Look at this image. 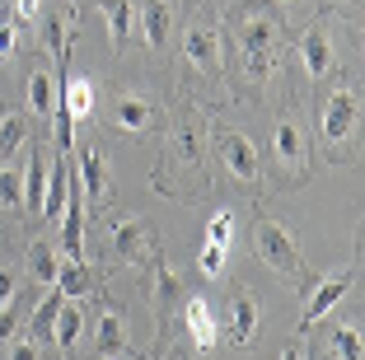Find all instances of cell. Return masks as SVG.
Masks as SVG:
<instances>
[{"mask_svg":"<svg viewBox=\"0 0 365 360\" xmlns=\"http://www.w3.org/2000/svg\"><path fill=\"white\" fill-rule=\"evenodd\" d=\"M108 239H113V253L127 257V262H140V267H155L160 262V239H155V230L140 215H122V220H113V230H108Z\"/></svg>","mask_w":365,"mask_h":360,"instance_id":"cell-1","label":"cell"},{"mask_svg":"<svg viewBox=\"0 0 365 360\" xmlns=\"http://www.w3.org/2000/svg\"><path fill=\"white\" fill-rule=\"evenodd\" d=\"M253 244H258V257L272 267V272L290 276V281H304V267H300V248L290 244V234L281 230L277 220H258L253 230Z\"/></svg>","mask_w":365,"mask_h":360,"instance_id":"cell-2","label":"cell"},{"mask_svg":"<svg viewBox=\"0 0 365 360\" xmlns=\"http://www.w3.org/2000/svg\"><path fill=\"white\" fill-rule=\"evenodd\" d=\"M239 52H244L248 75H267L272 52H277V19H267V14H253V19L239 24Z\"/></svg>","mask_w":365,"mask_h":360,"instance_id":"cell-3","label":"cell"},{"mask_svg":"<svg viewBox=\"0 0 365 360\" xmlns=\"http://www.w3.org/2000/svg\"><path fill=\"white\" fill-rule=\"evenodd\" d=\"M351 286H356V276L351 272H333V276H323L319 286L309 290V299H304V314H300V332H309L314 323H319L323 314H333L337 304H342L346 295H351Z\"/></svg>","mask_w":365,"mask_h":360,"instance_id":"cell-4","label":"cell"},{"mask_svg":"<svg viewBox=\"0 0 365 360\" xmlns=\"http://www.w3.org/2000/svg\"><path fill=\"white\" fill-rule=\"evenodd\" d=\"M356 117H361L356 89H337V94L328 98V108H323V140H328V145H342L356 131Z\"/></svg>","mask_w":365,"mask_h":360,"instance_id":"cell-5","label":"cell"},{"mask_svg":"<svg viewBox=\"0 0 365 360\" xmlns=\"http://www.w3.org/2000/svg\"><path fill=\"white\" fill-rule=\"evenodd\" d=\"M182 56L197 66V71H206V75H215L220 66H225V52H220V33L215 29H187V38H182Z\"/></svg>","mask_w":365,"mask_h":360,"instance_id":"cell-6","label":"cell"},{"mask_svg":"<svg viewBox=\"0 0 365 360\" xmlns=\"http://www.w3.org/2000/svg\"><path fill=\"white\" fill-rule=\"evenodd\" d=\"M76 178H80V192L89 197V206H103L108 202V164L98 150H76Z\"/></svg>","mask_w":365,"mask_h":360,"instance_id":"cell-7","label":"cell"},{"mask_svg":"<svg viewBox=\"0 0 365 360\" xmlns=\"http://www.w3.org/2000/svg\"><path fill=\"white\" fill-rule=\"evenodd\" d=\"M220 155H225V169L235 173L239 182H258V150H253V140L248 136H235V131H230V136H220Z\"/></svg>","mask_w":365,"mask_h":360,"instance_id":"cell-8","label":"cell"},{"mask_svg":"<svg viewBox=\"0 0 365 360\" xmlns=\"http://www.w3.org/2000/svg\"><path fill=\"white\" fill-rule=\"evenodd\" d=\"M258 318H262L258 295H253V290H239L235 304H230V337H235L239 346H248V341L258 337Z\"/></svg>","mask_w":365,"mask_h":360,"instance_id":"cell-9","label":"cell"},{"mask_svg":"<svg viewBox=\"0 0 365 360\" xmlns=\"http://www.w3.org/2000/svg\"><path fill=\"white\" fill-rule=\"evenodd\" d=\"M272 150H277V159L281 164H286V169H295V173H304V131L295 127V122H277V127H272Z\"/></svg>","mask_w":365,"mask_h":360,"instance_id":"cell-10","label":"cell"},{"mask_svg":"<svg viewBox=\"0 0 365 360\" xmlns=\"http://www.w3.org/2000/svg\"><path fill=\"white\" fill-rule=\"evenodd\" d=\"M300 61H304V71H309L314 80H323V75L333 71V43H328V33H323V29H304Z\"/></svg>","mask_w":365,"mask_h":360,"instance_id":"cell-11","label":"cell"},{"mask_svg":"<svg viewBox=\"0 0 365 360\" xmlns=\"http://www.w3.org/2000/svg\"><path fill=\"white\" fill-rule=\"evenodd\" d=\"M43 197H47V155L29 150V164H24V211L43 215Z\"/></svg>","mask_w":365,"mask_h":360,"instance_id":"cell-12","label":"cell"},{"mask_svg":"<svg viewBox=\"0 0 365 360\" xmlns=\"http://www.w3.org/2000/svg\"><path fill=\"white\" fill-rule=\"evenodd\" d=\"M182 323H187V332H192V341H197L202 351H211L215 337H220V328H215V314H211V304H206L202 295L182 304Z\"/></svg>","mask_w":365,"mask_h":360,"instance_id":"cell-13","label":"cell"},{"mask_svg":"<svg viewBox=\"0 0 365 360\" xmlns=\"http://www.w3.org/2000/svg\"><path fill=\"white\" fill-rule=\"evenodd\" d=\"M94 98L98 94H94V85H89L85 75H71V80L61 85V94H56V108L76 122V117H89V113H94Z\"/></svg>","mask_w":365,"mask_h":360,"instance_id":"cell-14","label":"cell"},{"mask_svg":"<svg viewBox=\"0 0 365 360\" xmlns=\"http://www.w3.org/2000/svg\"><path fill=\"white\" fill-rule=\"evenodd\" d=\"M56 94H61V85L52 80V71H33L29 75V113L33 117H52L56 113Z\"/></svg>","mask_w":365,"mask_h":360,"instance_id":"cell-15","label":"cell"},{"mask_svg":"<svg viewBox=\"0 0 365 360\" xmlns=\"http://www.w3.org/2000/svg\"><path fill=\"white\" fill-rule=\"evenodd\" d=\"M61 304H66V295L56 286L38 299V309H33V318H29V337L33 341H52V323H56V314H61Z\"/></svg>","mask_w":365,"mask_h":360,"instance_id":"cell-16","label":"cell"},{"mask_svg":"<svg viewBox=\"0 0 365 360\" xmlns=\"http://www.w3.org/2000/svg\"><path fill=\"white\" fill-rule=\"evenodd\" d=\"M98 356H122V351H127V323H122V314H113V309H103V314H98Z\"/></svg>","mask_w":365,"mask_h":360,"instance_id":"cell-17","label":"cell"},{"mask_svg":"<svg viewBox=\"0 0 365 360\" xmlns=\"http://www.w3.org/2000/svg\"><path fill=\"white\" fill-rule=\"evenodd\" d=\"M113 113H118L113 122H118L122 131H145V127H150V117H155V108H150V98H140V94H122Z\"/></svg>","mask_w":365,"mask_h":360,"instance_id":"cell-18","label":"cell"},{"mask_svg":"<svg viewBox=\"0 0 365 360\" xmlns=\"http://www.w3.org/2000/svg\"><path fill=\"white\" fill-rule=\"evenodd\" d=\"M98 5H103V14H108V33H113V43L127 47V38L136 33V5H131V0H98Z\"/></svg>","mask_w":365,"mask_h":360,"instance_id":"cell-19","label":"cell"},{"mask_svg":"<svg viewBox=\"0 0 365 360\" xmlns=\"http://www.w3.org/2000/svg\"><path fill=\"white\" fill-rule=\"evenodd\" d=\"M56 267H61V253H56L52 239H33L29 244V272L43 281V286H52L56 281Z\"/></svg>","mask_w":365,"mask_h":360,"instance_id":"cell-20","label":"cell"},{"mask_svg":"<svg viewBox=\"0 0 365 360\" xmlns=\"http://www.w3.org/2000/svg\"><path fill=\"white\" fill-rule=\"evenodd\" d=\"M169 29H173V10L164 5V0H150V5H145V14H140V33H145V43H150V47H164Z\"/></svg>","mask_w":365,"mask_h":360,"instance_id":"cell-21","label":"cell"},{"mask_svg":"<svg viewBox=\"0 0 365 360\" xmlns=\"http://www.w3.org/2000/svg\"><path fill=\"white\" fill-rule=\"evenodd\" d=\"M80 332H85V314H80V304H71V299H66L61 314H56V323H52V341L61 351H71L80 341Z\"/></svg>","mask_w":365,"mask_h":360,"instance_id":"cell-22","label":"cell"},{"mask_svg":"<svg viewBox=\"0 0 365 360\" xmlns=\"http://www.w3.org/2000/svg\"><path fill=\"white\" fill-rule=\"evenodd\" d=\"M52 286L61 290L66 299H85V295H89V267H85V262H66V257H61Z\"/></svg>","mask_w":365,"mask_h":360,"instance_id":"cell-23","label":"cell"},{"mask_svg":"<svg viewBox=\"0 0 365 360\" xmlns=\"http://www.w3.org/2000/svg\"><path fill=\"white\" fill-rule=\"evenodd\" d=\"M24 140H29V117H0V159H10Z\"/></svg>","mask_w":365,"mask_h":360,"instance_id":"cell-24","label":"cell"},{"mask_svg":"<svg viewBox=\"0 0 365 360\" xmlns=\"http://www.w3.org/2000/svg\"><path fill=\"white\" fill-rule=\"evenodd\" d=\"M173 159L202 173V140H197V131H187V127L173 131Z\"/></svg>","mask_w":365,"mask_h":360,"instance_id":"cell-25","label":"cell"},{"mask_svg":"<svg viewBox=\"0 0 365 360\" xmlns=\"http://www.w3.org/2000/svg\"><path fill=\"white\" fill-rule=\"evenodd\" d=\"M0 206H10V211L24 206V169H14V164L0 169Z\"/></svg>","mask_w":365,"mask_h":360,"instance_id":"cell-26","label":"cell"},{"mask_svg":"<svg viewBox=\"0 0 365 360\" xmlns=\"http://www.w3.org/2000/svg\"><path fill=\"white\" fill-rule=\"evenodd\" d=\"M333 356L337 360H361V328H356V323H346V328L333 332Z\"/></svg>","mask_w":365,"mask_h":360,"instance_id":"cell-27","label":"cell"},{"mask_svg":"<svg viewBox=\"0 0 365 360\" xmlns=\"http://www.w3.org/2000/svg\"><path fill=\"white\" fill-rule=\"evenodd\" d=\"M230 239H235V215H230V211H215L211 220H206V244L230 248Z\"/></svg>","mask_w":365,"mask_h":360,"instance_id":"cell-28","label":"cell"},{"mask_svg":"<svg viewBox=\"0 0 365 360\" xmlns=\"http://www.w3.org/2000/svg\"><path fill=\"white\" fill-rule=\"evenodd\" d=\"M197 267H202L206 281H220V276H225V248H220V244H206L202 257H197Z\"/></svg>","mask_w":365,"mask_h":360,"instance_id":"cell-29","label":"cell"},{"mask_svg":"<svg viewBox=\"0 0 365 360\" xmlns=\"http://www.w3.org/2000/svg\"><path fill=\"white\" fill-rule=\"evenodd\" d=\"M155 299H160V304L178 299V276H173L169 262H155Z\"/></svg>","mask_w":365,"mask_h":360,"instance_id":"cell-30","label":"cell"},{"mask_svg":"<svg viewBox=\"0 0 365 360\" xmlns=\"http://www.w3.org/2000/svg\"><path fill=\"white\" fill-rule=\"evenodd\" d=\"M14 332H19V309H14V304H0V346H5Z\"/></svg>","mask_w":365,"mask_h":360,"instance_id":"cell-31","label":"cell"},{"mask_svg":"<svg viewBox=\"0 0 365 360\" xmlns=\"http://www.w3.org/2000/svg\"><path fill=\"white\" fill-rule=\"evenodd\" d=\"M43 356V341H33V337H19L10 346V360H38Z\"/></svg>","mask_w":365,"mask_h":360,"instance_id":"cell-32","label":"cell"},{"mask_svg":"<svg viewBox=\"0 0 365 360\" xmlns=\"http://www.w3.org/2000/svg\"><path fill=\"white\" fill-rule=\"evenodd\" d=\"M14 56V19H0V61Z\"/></svg>","mask_w":365,"mask_h":360,"instance_id":"cell-33","label":"cell"},{"mask_svg":"<svg viewBox=\"0 0 365 360\" xmlns=\"http://www.w3.org/2000/svg\"><path fill=\"white\" fill-rule=\"evenodd\" d=\"M14 286H19L14 272H10V267H0V304H10V299H14Z\"/></svg>","mask_w":365,"mask_h":360,"instance_id":"cell-34","label":"cell"},{"mask_svg":"<svg viewBox=\"0 0 365 360\" xmlns=\"http://www.w3.org/2000/svg\"><path fill=\"white\" fill-rule=\"evenodd\" d=\"M38 5H43V0H14V14H19V19H38Z\"/></svg>","mask_w":365,"mask_h":360,"instance_id":"cell-35","label":"cell"},{"mask_svg":"<svg viewBox=\"0 0 365 360\" xmlns=\"http://www.w3.org/2000/svg\"><path fill=\"white\" fill-rule=\"evenodd\" d=\"M281 360H304V346H300V341H290V346L281 351Z\"/></svg>","mask_w":365,"mask_h":360,"instance_id":"cell-36","label":"cell"}]
</instances>
